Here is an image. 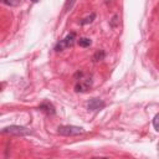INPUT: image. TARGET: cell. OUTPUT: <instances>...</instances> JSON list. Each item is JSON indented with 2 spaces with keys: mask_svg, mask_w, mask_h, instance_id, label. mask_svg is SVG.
I'll return each mask as SVG.
<instances>
[{
  "mask_svg": "<svg viewBox=\"0 0 159 159\" xmlns=\"http://www.w3.org/2000/svg\"><path fill=\"white\" fill-rule=\"evenodd\" d=\"M57 133L61 136H66V137H72V136H78L84 133L83 128L81 127H76V126H60L57 128Z\"/></svg>",
  "mask_w": 159,
  "mask_h": 159,
  "instance_id": "obj_1",
  "label": "cell"
},
{
  "mask_svg": "<svg viewBox=\"0 0 159 159\" xmlns=\"http://www.w3.org/2000/svg\"><path fill=\"white\" fill-rule=\"evenodd\" d=\"M3 133L4 134H14V136H28V134H31V131L20 126H10L4 128Z\"/></svg>",
  "mask_w": 159,
  "mask_h": 159,
  "instance_id": "obj_2",
  "label": "cell"
},
{
  "mask_svg": "<svg viewBox=\"0 0 159 159\" xmlns=\"http://www.w3.org/2000/svg\"><path fill=\"white\" fill-rule=\"evenodd\" d=\"M75 40H76V33L68 34L63 40H61V41L57 44L56 47H55V50H56V51H63L65 49L72 46L73 42H75Z\"/></svg>",
  "mask_w": 159,
  "mask_h": 159,
  "instance_id": "obj_3",
  "label": "cell"
},
{
  "mask_svg": "<svg viewBox=\"0 0 159 159\" xmlns=\"http://www.w3.org/2000/svg\"><path fill=\"white\" fill-rule=\"evenodd\" d=\"M80 82H77L75 86V89L76 92H86L87 89L91 88V86H92V80L91 77H84V73L81 77H80Z\"/></svg>",
  "mask_w": 159,
  "mask_h": 159,
  "instance_id": "obj_4",
  "label": "cell"
},
{
  "mask_svg": "<svg viewBox=\"0 0 159 159\" xmlns=\"http://www.w3.org/2000/svg\"><path fill=\"white\" fill-rule=\"evenodd\" d=\"M103 107H104V102L99 98H92V99H89L88 103H87L88 111H99Z\"/></svg>",
  "mask_w": 159,
  "mask_h": 159,
  "instance_id": "obj_5",
  "label": "cell"
},
{
  "mask_svg": "<svg viewBox=\"0 0 159 159\" xmlns=\"http://www.w3.org/2000/svg\"><path fill=\"white\" fill-rule=\"evenodd\" d=\"M40 109L41 111H44L45 113H47V114H55V108H54V106H52L50 102H44V103H41L40 104Z\"/></svg>",
  "mask_w": 159,
  "mask_h": 159,
  "instance_id": "obj_6",
  "label": "cell"
},
{
  "mask_svg": "<svg viewBox=\"0 0 159 159\" xmlns=\"http://www.w3.org/2000/svg\"><path fill=\"white\" fill-rule=\"evenodd\" d=\"M104 56H106V52L103 50H99V51H97L93 55V61L94 62H99V61L104 60Z\"/></svg>",
  "mask_w": 159,
  "mask_h": 159,
  "instance_id": "obj_7",
  "label": "cell"
},
{
  "mask_svg": "<svg viewBox=\"0 0 159 159\" xmlns=\"http://www.w3.org/2000/svg\"><path fill=\"white\" fill-rule=\"evenodd\" d=\"M92 44V41L88 38H80L78 39V45L81 47H88Z\"/></svg>",
  "mask_w": 159,
  "mask_h": 159,
  "instance_id": "obj_8",
  "label": "cell"
},
{
  "mask_svg": "<svg viewBox=\"0 0 159 159\" xmlns=\"http://www.w3.org/2000/svg\"><path fill=\"white\" fill-rule=\"evenodd\" d=\"M75 3H76V0H66L65 6H63V13H67V11H70V10L73 8Z\"/></svg>",
  "mask_w": 159,
  "mask_h": 159,
  "instance_id": "obj_9",
  "label": "cell"
},
{
  "mask_svg": "<svg viewBox=\"0 0 159 159\" xmlns=\"http://www.w3.org/2000/svg\"><path fill=\"white\" fill-rule=\"evenodd\" d=\"M1 3L8 6H19L20 0H1Z\"/></svg>",
  "mask_w": 159,
  "mask_h": 159,
  "instance_id": "obj_10",
  "label": "cell"
},
{
  "mask_svg": "<svg viewBox=\"0 0 159 159\" xmlns=\"http://www.w3.org/2000/svg\"><path fill=\"white\" fill-rule=\"evenodd\" d=\"M94 18H96V14H94V13H92V14L89 15V16L84 18V19L81 21V25H87V24H91V23H92V21L94 20Z\"/></svg>",
  "mask_w": 159,
  "mask_h": 159,
  "instance_id": "obj_11",
  "label": "cell"
},
{
  "mask_svg": "<svg viewBox=\"0 0 159 159\" xmlns=\"http://www.w3.org/2000/svg\"><path fill=\"white\" fill-rule=\"evenodd\" d=\"M153 126H154L155 131L159 132V113H158V114H155L154 119H153Z\"/></svg>",
  "mask_w": 159,
  "mask_h": 159,
  "instance_id": "obj_12",
  "label": "cell"
},
{
  "mask_svg": "<svg viewBox=\"0 0 159 159\" xmlns=\"http://www.w3.org/2000/svg\"><path fill=\"white\" fill-rule=\"evenodd\" d=\"M117 21H118V15H114V16H113V19L111 20V28H112V29L117 28Z\"/></svg>",
  "mask_w": 159,
  "mask_h": 159,
  "instance_id": "obj_13",
  "label": "cell"
},
{
  "mask_svg": "<svg viewBox=\"0 0 159 159\" xmlns=\"http://www.w3.org/2000/svg\"><path fill=\"white\" fill-rule=\"evenodd\" d=\"M31 1H33V3H38L39 0H31Z\"/></svg>",
  "mask_w": 159,
  "mask_h": 159,
  "instance_id": "obj_14",
  "label": "cell"
}]
</instances>
